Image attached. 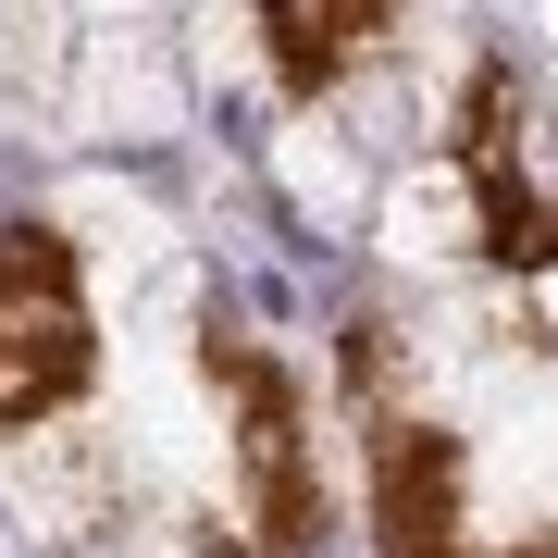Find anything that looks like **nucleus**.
<instances>
[{
	"mask_svg": "<svg viewBox=\"0 0 558 558\" xmlns=\"http://www.w3.org/2000/svg\"><path fill=\"white\" fill-rule=\"evenodd\" d=\"M459 174L484 199V260L497 274H558V112L521 62H484L459 100Z\"/></svg>",
	"mask_w": 558,
	"mask_h": 558,
	"instance_id": "obj_1",
	"label": "nucleus"
},
{
	"mask_svg": "<svg viewBox=\"0 0 558 558\" xmlns=\"http://www.w3.org/2000/svg\"><path fill=\"white\" fill-rule=\"evenodd\" d=\"M373 546L385 558H459V447L410 410H373Z\"/></svg>",
	"mask_w": 558,
	"mask_h": 558,
	"instance_id": "obj_4",
	"label": "nucleus"
},
{
	"mask_svg": "<svg viewBox=\"0 0 558 558\" xmlns=\"http://www.w3.org/2000/svg\"><path fill=\"white\" fill-rule=\"evenodd\" d=\"M509 558H558V546H509Z\"/></svg>",
	"mask_w": 558,
	"mask_h": 558,
	"instance_id": "obj_6",
	"label": "nucleus"
},
{
	"mask_svg": "<svg viewBox=\"0 0 558 558\" xmlns=\"http://www.w3.org/2000/svg\"><path fill=\"white\" fill-rule=\"evenodd\" d=\"M199 360H211L223 410H236V484H248L260 546H311L323 484H311V410H299V385H286V360L260 348V336H236V323H211Z\"/></svg>",
	"mask_w": 558,
	"mask_h": 558,
	"instance_id": "obj_3",
	"label": "nucleus"
},
{
	"mask_svg": "<svg viewBox=\"0 0 558 558\" xmlns=\"http://www.w3.org/2000/svg\"><path fill=\"white\" fill-rule=\"evenodd\" d=\"M248 13H260V38H274V75L299 87V100H323L398 0H248Z\"/></svg>",
	"mask_w": 558,
	"mask_h": 558,
	"instance_id": "obj_5",
	"label": "nucleus"
},
{
	"mask_svg": "<svg viewBox=\"0 0 558 558\" xmlns=\"http://www.w3.org/2000/svg\"><path fill=\"white\" fill-rule=\"evenodd\" d=\"M87 373H100V336H87V286H75V248L50 223H0V435L75 410Z\"/></svg>",
	"mask_w": 558,
	"mask_h": 558,
	"instance_id": "obj_2",
	"label": "nucleus"
}]
</instances>
